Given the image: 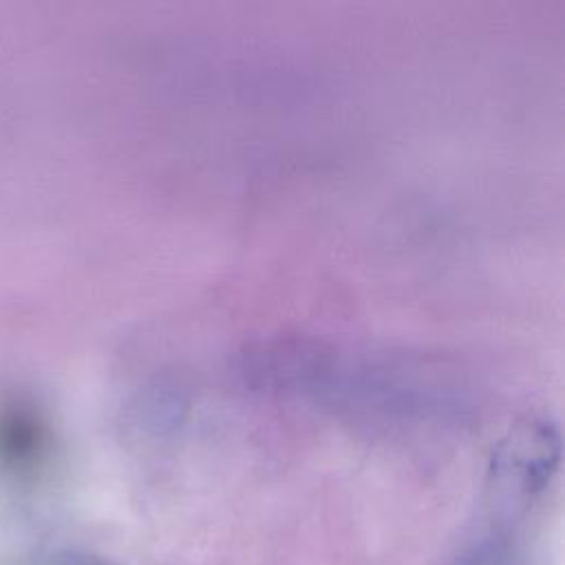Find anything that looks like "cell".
<instances>
[{
    "label": "cell",
    "instance_id": "7a4b0ae2",
    "mask_svg": "<svg viewBox=\"0 0 565 565\" xmlns=\"http://www.w3.org/2000/svg\"><path fill=\"white\" fill-rule=\"evenodd\" d=\"M57 565H121V563H115V561L102 558V556H93V554H68V556L60 558Z\"/></svg>",
    "mask_w": 565,
    "mask_h": 565
},
{
    "label": "cell",
    "instance_id": "6da1fadb",
    "mask_svg": "<svg viewBox=\"0 0 565 565\" xmlns=\"http://www.w3.org/2000/svg\"><path fill=\"white\" fill-rule=\"evenodd\" d=\"M450 565H514V547L503 536H488L466 547Z\"/></svg>",
    "mask_w": 565,
    "mask_h": 565
}]
</instances>
